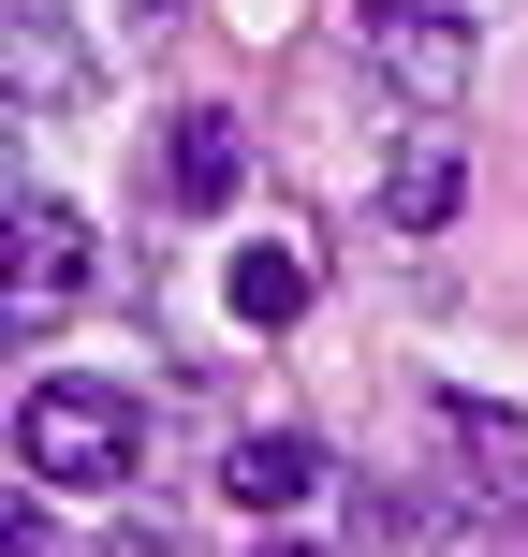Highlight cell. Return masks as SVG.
Returning a JSON list of instances; mask_svg holds the SVG:
<instances>
[{
    "mask_svg": "<svg viewBox=\"0 0 528 557\" xmlns=\"http://www.w3.org/2000/svg\"><path fill=\"white\" fill-rule=\"evenodd\" d=\"M15 88H29V103H74V45H59V0H15Z\"/></svg>",
    "mask_w": 528,
    "mask_h": 557,
    "instance_id": "9",
    "label": "cell"
},
{
    "mask_svg": "<svg viewBox=\"0 0 528 557\" xmlns=\"http://www.w3.org/2000/svg\"><path fill=\"white\" fill-rule=\"evenodd\" d=\"M133 455H147V411L118 382H88V367H45V382L15 396V470L59 484V499H118Z\"/></svg>",
    "mask_w": 528,
    "mask_h": 557,
    "instance_id": "1",
    "label": "cell"
},
{
    "mask_svg": "<svg viewBox=\"0 0 528 557\" xmlns=\"http://www.w3.org/2000/svg\"><path fill=\"white\" fill-rule=\"evenodd\" d=\"M221 499L235 513H308L323 499V441H308V425H250V441L221 455Z\"/></svg>",
    "mask_w": 528,
    "mask_h": 557,
    "instance_id": "6",
    "label": "cell"
},
{
    "mask_svg": "<svg viewBox=\"0 0 528 557\" xmlns=\"http://www.w3.org/2000/svg\"><path fill=\"white\" fill-rule=\"evenodd\" d=\"M441 441L484 470V499H528V425L500 411V396H441Z\"/></svg>",
    "mask_w": 528,
    "mask_h": 557,
    "instance_id": "7",
    "label": "cell"
},
{
    "mask_svg": "<svg viewBox=\"0 0 528 557\" xmlns=\"http://www.w3.org/2000/svg\"><path fill=\"white\" fill-rule=\"evenodd\" d=\"M118 15H133V29H162V15H192V0H118Z\"/></svg>",
    "mask_w": 528,
    "mask_h": 557,
    "instance_id": "10",
    "label": "cell"
},
{
    "mask_svg": "<svg viewBox=\"0 0 528 557\" xmlns=\"http://www.w3.org/2000/svg\"><path fill=\"white\" fill-rule=\"evenodd\" d=\"M265 557H323V543H265Z\"/></svg>",
    "mask_w": 528,
    "mask_h": 557,
    "instance_id": "12",
    "label": "cell"
},
{
    "mask_svg": "<svg viewBox=\"0 0 528 557\" xmlns=\"http://www.w3.org/2000/svg\"><path fill=\"white\" fill-rule=\"evenodd\" d=\"M0 250H15V337H59L88 308V278H103V250H88V221L59 191H15V235Z\"/></svg>",
    "mask_w": 528,
    "mask_h": 557,
    "instance_id": "3",
    "label": "cell"
},
{
    "mask_svg": "<svg viewBox=\"0 0 528 557\" xmlns=\"http://www.w3.org/2000/svg\"><path fill=\"white\" fill-rule=\"evenodd\" d=\"M162 191L192 206V221H221V206L250 191V147H235V117H221V103H192V117H162Z\"/></svg>",
    "mask_w": 528,
    "mask_h": 557,
    "instance_id": "5",
    "label": "cell"
},
{
    "mask_svg": "<svg viewBox=\"0 0 528 557\" xmlns=\"http://www.w3.org/2000/svg\"><path fill=\"white\" fill-rule=\"evenodd\" d=\"M133 557H162V543H133Z\"/></svg>",
    "mask_w": 528,
    "mask_h": 557,
    "instance_id": "13",
    "label": "cell"
},
{
    "mask_svg": "<svg viewBox=\"0 0 528 557\" xmlns=\"http://www.w3.org/2000/svg\"><path fill=\"white\" fill-rule=\"evenodd\" d=\"M308 294H323V278H308V250H279V235H250V250H235V323H308Z\"/></svg>",
    "mask_w": 528,
    "mask_h": 557,
    "instance_id": "8",
    "label": "cell"
},
{
    "mask_svg": "<svg viewBox=\"0 0 528 557\" xmlns=\"http://www.w3.org/2000/svg\"><path fill=\"white\" fill-rule=\"evenodd\" d=\"M455 191H470V147H455V117H412V133H396V162H382V221H396V235H441V221H455Z\"/></svg>",
    "mask_w": 528,
    "mask_h": 557,
    "instance_id": "4",
    "label": "cell"
},
{
    "mask_svg": "<svg viewBox=\"0 0 528 557\" xmlns=\"http://www.w3.org/2000/svg\"><path fill=\"white\" fill-rule=\"evenodd\" d=\"M0 557H45V529H15V543H0Z\"/></svg>",
    "mask_w": 528,
    "mask_h": 557,
    "instance_id": "11",
    "label": "cell"
},
{
    "mask_svg": "<svg viewBox=\"0 0 528 557\" xmlns=\"http://www.w3.org/2000/svg\"><path fill=\"white\" fill-rule=\"evenodd\" d=\"M353 29H367V74H382L412 117H455V103H470V74H484V29L441 15V0H367Z\"/></svg>",
    "mask_w": 528,
    "mask_h": 557,
    "instance_id": "2",
    "label": "cell"
}]
</instances>
